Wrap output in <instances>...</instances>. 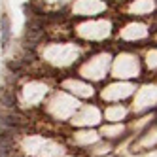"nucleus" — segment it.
Listing matches in <instances>:
<instances>
[{
	"label": "nucleus",
	"mask_w": 157,
	"mask_h": 157,
	"mask_svg": "<svg viewBox=\"0 0 157 157\" xmlns=\"http://www.w3.org/2000/svg\"><path fill=\"white\" fill-rule=\"evenodd\" d=\"M10 42H12V21L6 13L0 15V48L8 49Z\"/></svg>",
	"instance_id": "f03ea898"
},
{
	"label": "nucleus",
	"mask_w": 157,
	"mask_h": 157,
	"mask_svg": "<svg viewBox=\"0 0 157 157\" xmlns=\"http://www.w3.org/2000/svg\"><path fill=\"white\" fill-rule=\"evenodd\" d=\"M0 106L4 110H17V97L12 87L0 89Z\"/></svg>",
	"instance_id": "7ed1b4c3"
},
{
	"label": "nucleus",
	"mask_w": 157,
	"mask_h": 157,
	"mask_svg": "<svg viewBox=\"0 0 157 157\" xmlns=\"http://www.w3.org/2000/svg\"><path fill=\"white\" fill-rule=\"evenodd\" d=\"M46 36V17L42 15H29L27 25H25V46L34 48L36 44L42 42V38Z\"/></svg>",
	"instance_id": "f257e3e1"
}]
</instances>
